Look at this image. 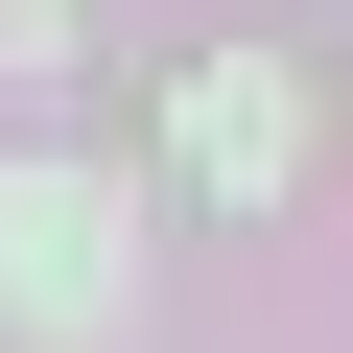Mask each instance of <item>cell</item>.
<instances>
[{
    "label": "cell",
    "instance_id": "1",
    "mask_svg": "<svg viewBox=\"0 0 353 353\" xmlns=\"http://www.w3.org/2000/svg\"><path fill=\"white\" fill-rule=\"evenodd\" d=\"M0 306H24V330H118V189L0 165Z\"/></svg>",
    "mask_w": 353,
    "mask_h": 353
},
{
    "label": "cell",
    "instance_id": "2",
    "mask_svg": "<svg viewBox=\"0 0 353 353\" xmlns=\"http://www.w3.org/2000/svg\"><path fill=\"white\" fill-rule=\"evenodd\" d=\"M165 141H189V189H283V165H306V94H283V48H212L189 94H165Z\"/></svg>",
    "mask_w": 353,
    "mask_h": 353
},
{
    "label": "cell",
    "instance_id": "3",
    "mask_svg": "<svg viewBox=\"0 0 353 353\" xmlns=\"http://www.w3.org/2000/svg\"><path fill=\"white\" fill-rule=\"evenodd\" d=\"M24 48H71V0H0V71H24Z\"/></svg>",
    "mask_w": 353,
    "mask_h": 353
}]
</instances>
